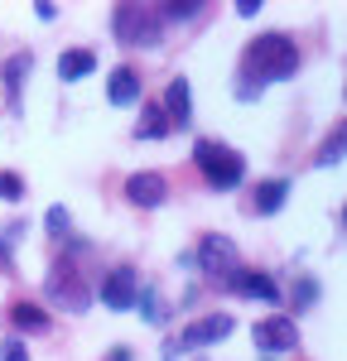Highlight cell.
Masks as SVG:
<instances>
[{
  "label": "cell",
  "mask_w": 347,
  "mask_h": 361,
  "mask_svg": "<svg viewBox=\"0 0 347 361\" xmlns=\"http://www.w3.org/2000/svg\"><path fill=\"white\" fill-rule=\"evenodd\" d=\"M304 68V49L289 29H260L246 39V49L236 58V78H246L251 87H280V82H294Z\"/></svg>",
  "instance_id": "obj_1"
},
{
  "label": "cell",
  "mask_w": 347,
  "mask_h": 361,
  "mask_svg": "<svg viewBox=\"0 0 347 361\" xmlns=\"http://www.w3.org/2000/svg\"><path fill=\"white\" fill-rule=\"evenodd\" d=\"M92 304H97V279L87 275V260H78V255L54 246L49 270H44V308L54 318L58 313L83 318V313H92Z\"/></svg>",
  "instance_id": "obj_2"
},
{
  "label": "cell",
  "mask_w": 347,
  "mask_h": 361,
  "mask_svg": "<svg viewBox=\"0 0 347 361\" xmlns=\"http://www.w3.org/2000/svg\"><path fill=\"white\" fill-rule=\"evenodd\" d=\"M188 159H193V173L202 178V188H207V193H236V188H246L251 164H246V154H241L236 145H227V140L198 135Z\"/></svg>",
  "instance_id": "obj_3"
},
{
  "label": "cell",
  "mask_w": 347,
  "mask_h": 361,
  "mask_svg": "<svg viewBox=\"0 0 347 361\" xmlns=\"http://www.w3.org/2000/svg\"><path fill=\"white\" fill-rule=\"evenodd\" d=\"M106 29H111L116 49H126V54H154V49H164V39H169L159 10L145 5V0H121V5H111Z\"/></svg>",
  "instance_id": "obj_4"
},
{
  "label": "cell",
  "mask_w": 347,
  "mask_h": 361,
  "mask_svg": "<svg viewBox=\"0 0 347 361\" xmlns=\"http://www.w3.org/2000/svg\"><path fill=\"white\" fill-rule=\"evenodd\" d=\"M241 246L231 241L227 231H202L193 241V275L202 279V289H217L231 270H241Z\"/></svg>",
  "instance_id": "obj_5"
},
{
  "label": "cell",
  "mask_w": 347,
  "mask_h": 361,
  "mask_svg": "<svg viewBox=\"0 0 347 361\" xmlns=\"http://www.w3.org/2000/svg\"><path fill=\"white\" fill-rule=\"evenodd\" d=\"M231 333H236V318H231L227 308H212V313L188 318V323L174 333V342H178V352H183V357H202L207 347H222Z\"/></svg>",
  "instance_id": "obj_6"
},
{
  "label": "cell",
  "mask_w": 347,
  "mask_h": 361,
  "mask_svg": "<svg viewBox=\"0 0 347 361\" xmlns=\"http://www.w3.org/2000/svg\"><path fill=\"white\" fill-rule=\"evenodd\" d=\"M217 294H227V299H246V304H260V308H275L285 304V294H280V279L270 275V270H256V265H241V270H231L222 284H217Z\"/></svg>",
  "instance_id": "obj_7"
},
{
  "label": "cell",
  "mask_w": 347,
  "mask_h": 361,
  "mask_svg": "<svg viewBox=\"0 0 347 361\" xmlns=\"http://www.w3.org/2000/svg\"><path fill=\"white\" fill-rule=\"evenodd\" d=\"M135 294H140V265L135 260H116L97 279V299H102L106 313H130L135 308Z\"/></svg>",
  "instance_id": "obj_8"
},
{
  "label": "cell",
  "mask_w": 347,
  "mask_h": 361,
  "mask_svg": "<svg viewBox=\"0 0 347 361\" xmlns=\"http://www.w3.org/2000/svg\"><path fill=\"white\" fill-rule=\"evenodd\" d=\"M121 197H126L135 212H159V207H169L174 183H169L164 169H135V173L121 178Z\"/></svg>",
  "instance_id": "obj_9"
},
{
  "label": "cell",
  "mask_w": 347,
  "mask_h": 361,
  "mask_svg": "<svg viewBox=\"0 0 347 361\" xmlns=\"http://www.w3.org/2000/svg\"><path fill=\"white\" fill-rule=\"evenodd\" d=\"M251 347H256L260 357H289L294 347H299V323L289 318V313H260L256 323H251Z\"/></svg>",
  "instance_id": "obj_10"
},
{
  "label": "cell",
  "mask_w": 347,
  "mask_h": 361,
  "mask_svg": "<svg viewBox=\"0 0 347 361\" xmlns=\"http://www.w3.org/2000/svg\"><path fill=\"white\" fill-rule=\"evenodd\" d=\"M54 313H49V308H44V299H25V294H20V299H10V304H5V333L10 337H49L54 333Z\"/></svg>",
  "instance_id": "obj_11"
},
{
  "label": "cell",
  "mask_w": 347,
  "mask_h": 361,
  "mask_svg": "<svg viewBox=\"0 0 347 361\" xmlns=\"http://www.w3.org/2000/svg\"><path fill=\"white\" fill-rule=\"evenodd\" d=\"M29 73H34V49H15V54H5V63H0V92H5V111H10V116L25 111Z\"/></svg>",
  "instance_id": "obj_12"
},
{
  "label": "cell",
  "mask_w": 347,
  "mask_h": 361,
  "mask_svg": "<svg viewBox=\"0 0 347 361\" xmlns=\"http://www.w3.org/2000/svg\"><path fill=\"white\" fill-rule=\"evenodd\" d=\"M289 193H294V183H289L285 173L256 178V183L246 188V212H251V217H280L285 202H289Z\"/></svg>",
  "instance_id": "obj_13"
},
{
  "label": "cell",
  "mask_w": 347,
  "mask_h": 361,
  "mask_svg": "<svg viewBox=\"0 0 347 361\" xmlns=\"http://www.w3.org/2000/svg\"><path fill=\"white\" fill-rule=\"evenodd\" d=\"M145 102V68L140 63H116L106 73V106H140Z\"/></svg>",
  "instance_id": "obj_14"
},
{
  "label": "cell",
  "mask_w": 347,
  "mask_h": 361,
  "mask_svg": "<svg viewBox=\"0 0 347 361\" xmlns=\"http://www.w3.org/2000/svg\"><path fill=\"white\" fill-rule=\"evenodd\" d=\"M280 294H285L280 313H289V318L299 323L304 313H314V308H318V299H323V279L309 275V270H299V275H289V284H280Z\"/></svg>",
  "instance_id": "obj_15"
},
{
  "label": "cell",
  "mask_w": 347,
  "mask_h": 361,
  "mask_svg": "<svg viewBox=\"0 0 347 361\" xmlns=\"http://www.w3.org/2000/svg\"><path fill=\"white\" fill-rule=\"evenodd\" d=\"M159 111L169 116V130H188L193 126V82L183 73H174L164 92H159Z\"/></svg>",
  "instance_id": "obj_16"
},
{
  "label": "cell",
  "mask_w": 347,
  "mask_h": 361,
  "mask_svg": "<svg viewBox=\"0 0 347 361\" xmlns=\"http://www.w3.org/2000/svg\"><path fill=\"white\" fill-rule=\"evenodd\" d=\"M97 68H102V54H97V49H92V44H73V49H63V54H58V82H87V78H92V73H97Z\"/></svg>",
  "instance_id": "obj_17"
},
{
  "label": "cell",
  "mask_w": 347,
  "mask_h": 361,
  "mask_svg": "<svg viewBox=\"0 0 347 361\" xmlns=\"http://www.w3.org/2000/svg\"><path fill=\"white\" fill-rule=\"evenodd\" d=\"M130 313H140V323H150V328H169L174 299H164V289L154 279H140V294H135V308Z\"/></svg>",
  "instance_id": "obj_18"
},
{
  "label": "cell",
  "mask_w": 347,
  "mask_h": 361,
  "mask_svg": "<svg viewBox=\"0 0 347 361\" xmlns=\"http://www.w3.org/2000/svg\"><path fill=\"white\" fill-rule=\"evenodd\" d=\"M169 116L159 111V102H150L145 97L140 106H135V126H130V140L135 145H159V140H169Z\"/></svg>",
  "instance_id": "obj_19"
},
{
  "label": "cell",
  "mask_w": 347,
  "mask_h": 361,
  "mask_svg": "<svg viewBox=\"0 0 347 361\" xmlns=\"http://www.w3.org/2000/svg\"><path fill=\"white\" fill-rule=\"evenodd\" d=\"M343 154H347V126L333 121V126L323 130V140H318V149H314V169H338Z\"/></svg>",
  "instance_id": "obj_20"
},
{
  "label": "cell",
  "mask_w": 347,
  "mask_h": 361,
  "mask_svg": "<svg viewBox=\"0 0 347 361\" xmlns=\"http://www.w3.org/2000/svg\"><path fill=\"white\" fill-rule=\"evenodd\" d=\"M154 10H159L164 29H174V25H193V20H202V15H207V5H202V0H159Z\"/></svg>",
  "instance_id": "obj_21"
},
{
  "label": "cell",
  "mask_w": 347,
  "mask_h": 361,
  "mask_svg": "<svg viewBox=\"0 0 347 361\" xmlns=\"http://www.w3.org/2000/svg\"><path fill=\"white\" fill-rule=\"evenodd\" d=\"M39 222H44V236H49L54 246H58V241H68V236H73V212H68L63 202H54V207H49V212H44Z\"/></svg>",
  "instance_id": "obj_22"
},
{
  "label": "cell",
  "mask_w": 347,
  "mask_h": 361,
  "mask_svg": "<svg viewBox=\"0 0 347 361\" xmlns=\"http://www.w3.org/2000/svg\"><path fill=\"white\" fill-rule=\"evenodd\" d=\"M29 197V183L20 169H0V202H10V207H20Z\"/></svg>",
  "instance_id": "obj_23"
},
{
  "label": "cell",
  "mask_w": 347,
  "mask_h": 361,
  "mask_svg": "<svg viewBox=\"0 0 347 361\" xmlns=\"http://www.w3.org/2000/svg\"><path fill=\"white\" fill-rule=\"evenodd\" d=\"M0 361H34V352H29V342L25 337H0Z\"/></svg>",
  "instance_id": "obj_24"
},
{
  "label": "cell",
  "mask_w": 347,
  "mask_h": 361,
  "mask_svg": "<svg viewBox=\"0 0 347 361\" xmlns=\"http://www.w3.org/2000/svg\"><path fill=\"white\" fill-rule=\"evenodd\" d=\"M25 236H29V217H5V226H0V241H5V246L15 250Z\"/></svg>",
  "instance_id": "obj_25"
},
{
  "label": "cell",
  "mask_w": 347,
  "mask_h": 361,
  "mask_svg": "<svg viewBox=\"0 0 347 361\" xmlns=\"http://www.w3.org/2000/svg\"><path fill=\"white\" fill-rule=\"evenodd\" d=\"M202 299H207V289H202V279H188V284H183V294H178L174 304L183 308V313H193V308H198Z\"/></svg>",
  "instance_id": "obj_26"
},
{
  "label": "cell",
  "mask_w": 347,
  "mask_h": 361,
  "mask_svg": "<svg viewBox=\"0 0 347 361\" xmlns=\"http://www.w3.org/2000/svg\"><path fill=\"white\" fill-rule=\"evenodd\" d=\"M97 361H135V347H126V342H116V347H106Z\"/></svg>",
  "instance_id": "obj_27"
},
{
  "label": "cell",
  "mask_w": 347,
  "mask_h": 361,
  "mask_svg": "<svg viewBox=\"0 0 347 361\" xmlns=\"http://www.w3.org/2000/svg\"><path fill=\"white\" fill-rule=\"evenodd\" d=\"M34 20H39V25H54V20H58V5H54V0H39V5H34Z\"/></svg>",
  "instance_id": "obj_28"
},
{
  "label": "cell",
  "mask_w": 347,
  "mask_h": 361,
  "mask_svg": "<svg viewBox=\"0 0 347 361\" xmlns=\"http://www.w3.org/2000/svg\"><path fill=\"white\" fill-rule=\"evenodd\" d=\"M159 361H183V352H178V342H174V337L159 342Z\"/></svg>",
  "instance_id": "obj_29"
},
{
  "label": "cell",
  "mask_w": 347,
  "mask_h": 361,
  "mask_svg": "<svg viewBox=\"0 0 347 361\" xmlns=\"http://www.w3.org/2000/svg\"><path fill=\"white\" fill-rule=\"evenodd\" d=\"M260 10H265L260 0H236V15H241V20H256Z\"/></svg>",
  "instance_id": "obj_30"
},
{
  "label": "cell",
  "mask_w": 347,
  "mask_h": 361,
  "mask_svg": "<svg viewBox=\"0 0 347 361\" xmlns=\"http://www.w3.org/2000/svg\"><path fill=\"white\" fill-rule=\"evenodd\" d=\"M0 275H15V250L0 241Z\"/></svg>",
  "instance_id": "obj_31"
},
{
  "label": "cell",
  "mask_w": 347,
  "mask_h": 361,
  "mask_svg": "<svg viewBox=\"0 0 347 361\" xmlns=\"http://www.w3.org/2000/svg\"><path fill=\"white\" fill-rule=\"evenodd\" d=\"M174 265H178L183 275H193V246H188V250H178V255H174Z\"/></svg>",
  "instance_id": "obj_32"
},
{
  "label": "cell",
  "mask_w": 347,
  "mask_h": 361,
  "mask_svg": "<svg viewBox=\"0 0 347 361\" xmlns=\"http://www.w3.org/2000/svg\"><path fill=\"white\" fill-rule=\"evenodd\" d=\"M183 361H207V357H183Z\"/></svg>",
  "instance_id": "obj_33"
}]
</instances>
